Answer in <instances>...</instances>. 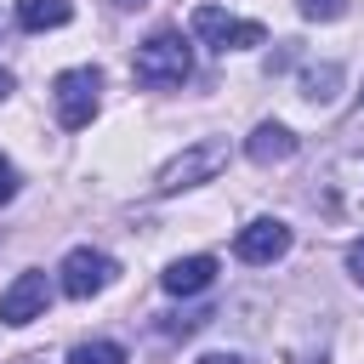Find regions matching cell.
<instances>
[{"label":"cell","mask_w":364,"mask_h":364,"mask_svg":"<svg viewBox=\"0 0 364 364\" xmlns=\"http://www.w3.org/2000/svg\"><path fill=\"white\" fill-rule=\"evenodd\" d=\"M296 6H301L307 23H336V17H347V0H296Z\"/></svg>","instance_id":"obj_15"},{"label":"cell","mask_w":364,"mask_h":364,"mask_svg":"<svg viewBox=\"0 0 364 364\" xmlns=\"http://www.w3.org/2000/svg\"><path fill=\"white\" fill-rule=\"evenodd\" d=\"M23 364H34V358H23Z\"/></svg>","instance_id":"obj_21"},{"label":"cell","mask_w":364,"mask_h":364,"mask_svg":"<svg viewBox=\"0 0 364 364\" xmlns=\"http://www.w3.org/2000/svg\"><path fill=\"white\" fill-rule=\"evenodd\" d=\"M210 318H216L210 307H193V313H171L159 330H165V336H193V330H199V324H210Z\"/></svg>","instance_id":"obj_14"},{"label":"cell","mask_w":364,"mask_h":364,"mask_svg":"<svg viewBox=\"0 0 364 364\" xmlns=\"http://www.w3.org/2000/svg\"><path fill=\"white\" fill-rule=\"evenodd\" d=\"M51 108H57V125H68V131H85L91 119H97V108H102V68H63L57 80H51Z\"/></svg>","instance_id":"obj_2"},{"label":"cell","mask_w":364,"mask_h":364,"mask_svg":"<svg viewBox=\"0 0 364 364\" xmlns=\"http://www.w3.org/2000/svg\"><path fill=\"white\" fill-rule=\"evenodd\" d=\"M165 296H199L216 284V256H176L165 273H159Z\"/></svg>","instance_id":"obj_10"},{"label":"cell","mask_w":364,"mask_h":364,"mask_svg":"<svg viewBox=\"0 0 364 364\" xmlns=\"http://www.w3.org/2000/svg\"><path fill=\"white\" fill-rule=\"evenodd\" d=\"M46 301H51V279L40 267H28L0 290V324H34V318H46Z\"/></svg>","instance_id":"obj_7"},{"label":"cell","mask_w":364,"mask_h":364,"mask_svg":"<svg viewBox=\"0 0 364 364\" xmlns=\"http://www.w3.org/2000/svg\"><path fill=\"white\" fill-rule=\"evenodd\" d=\"M336 85H341V63H313V68H301V97H307V102H336Z\"/></svg>","instance_id":"obj_12"},{"label":"cell","mask_w":364,"mask_h":364,"mask_svg":"<svg viewBox=\"0 0 364 364\" xmlns=\"http://www.w3.org/2000/svg\"><path fill=\"white\" fill-rule=\"evenodd\" d=\"M296 148H301V142H296V131H290V125H279V119H262V125L245 136L250 165H284Z\"/></svg>","instance_id":"obj_9"},{"label":"cell","mask_w":364,"mask_h":364,"mask_svg":"<svg viewBox=\"0 0 364 364\" xmlns=\"http://www.w3.org/2000/svg\"><path fill=\"white\" fill-rule=\"evenodd\" d=\"M114 279H119V262H114L108 250H91V245H74V250L63 256V267H57V284H63V296H74V301L102 296Z\"/></svg>","instance_id":"obj_5"},{"label":"cell","mask_w":364,"mask_h":364,"mask_svg":"<svg viewBox=\"0 0 364 364\" xmlns=\"http://www.w3.org/2000/svg\"><path fill=\"white\" fill-rule=\"evenodd\" d=\"M222 165H228V142H222V136H205V142L182 148V154H176V159L154 176V193H182V188H199V182H210Z\"/></svg>","instance_id":"obj_4"},{"label":"cell","mask_w":364,"mask_h":364,"mask_svg":"<svg viewBox=\"0 0 364 364\" xmlns=\"http://www.w3.org/2000/svg\"><path fill=\"white\" fill-rule=\"evenodd\" d=\"M199 364H250V358H245V353H205Z\"/></svg>","instance_id":"obj_18"},{"label":"cell","mask_w":364,"mask_h":364,"mask_svg":"<svg viewBox=\"0 0 364 364\" xmlns=\"http://www.w3.org/2000/svg\"><path fill=\"white\" fill-rule=\"evenodd\" d=\"M11 91H17V80H11V68H0V102H6Z\"/></svg>","instance_id":"obj_19"},{"label":"cell","mask_w":364,"mask_h":364,"mask_svg":"<svg viewBox=\"0 0 364 364\" xmlns=\"http://www.w3.org/2000/svg\"><path fill=\"white\" fill-rule=\"evenodd\" d=\"M193 40L210 46V51H250L267 40L262 23H245V17H228L222 6H193Z\"/></svg>","instance_id":"obj_6"},{"label":"cell","mask_w":364,"mask_h":364,"mask_svg":"<svg viewBox=\"0 0 364 364\" xmlns=\"http://www.w3.org/2000/svg\"><path fill=\"white\" fill-rule=\"evenodd\" d=\"M318 210L330 222H358L364 216V148L358 154H341L324 176H318Z\"/></svg>","instance_id":"obj_3"},{"label":"cell","mask_w":364,"mask_h":364,"mask_svg":"<svg viewBox=\"0 0 364 364\" xmlns=\"http://www.w3.org/2000/svg\"><path fill=\"white\" fill-rule=\"evenodd\" d=\"M11 199H17V165L0 154V205H11Z\"/></svg>","instance_id":"obj_16"},{"label":"cell","mask_w":364,"mask_h":364,"mask_svg":"<svg viewBox=\"0 0 364 364\" xmlns=\"http://www.w3.org/2000/svg\"><path fill=\"white\" fill-rule=\"evenodd\" d=\"M68 364H125V347L119 341H80V347H68Z\"/></svg>","instance_id":"obj_13"},{"label":"cell","mask_w":364,"mask_h":364,"mask_svg":"<svg viewBox=\"0 0 364 364\" xmlns=\"http://www.w3.org/2000/svg\"><path fill=\"white\" fill-rule=\"evenodd\" d=\"M284 250H290V228H284L279 216H256V222H245L239 239H233V256L250 262V267H267V262H279Z\"/></svg>","instance_id":"obj_8"},{"label":"cell","mask_w":364,"mask_h":364,"mask_svg":"<svg viewBox=\"0 0 364 364\" xmlns=\"http://www.w3.org/2000/svg\"><path fill=\"white\" fill-rule=\"evenodd\" d=\"M114 6H119V11H136V6H148V0H114Z\"/></svg>","instance_id":"obj_20"},{"label":"cell","mask_w":364,"mask_h":364,"mask_svg":"<svg viewBox=\"0 0 364 364\" xmlns=\"http://www.w3.org/2000/svg\"><path fill=\"white\" fill-rule=\"evenodd\" d=\"M68 17H74V6H68V0H17V28H28V34L63 28Z\"/></svg>","instance_id":"obj_11"},{"label":"cell","mask_w":364,"mask_h":364,"mask_svg":"<svg viewBox=\"0 0 364 364\" xmlns=\"http://www.w3.org/2000/svg\"><path fill=\"white\" fill-rule=\"evenodd\" d=\"M131 74H136V85H154V91L182 85V80L193 74V46H188L176 28H159V34H148V40L136 46Z\"/></svg>","instance_id":"obj_1"},{"label":"cell","mask_w":364,"mask_h":364,"mask_svg":"<svg viewBox=\"0 0 364 364\" xmlns=\"http://www.w3.org/2000/svg\"><path fill=\"white\" fill-rule=\"evenodd\" d=\"M347 273H353V284H364V239L347 245Z\"/></svg>","instance_id":"obj_17"}]
</instances>
